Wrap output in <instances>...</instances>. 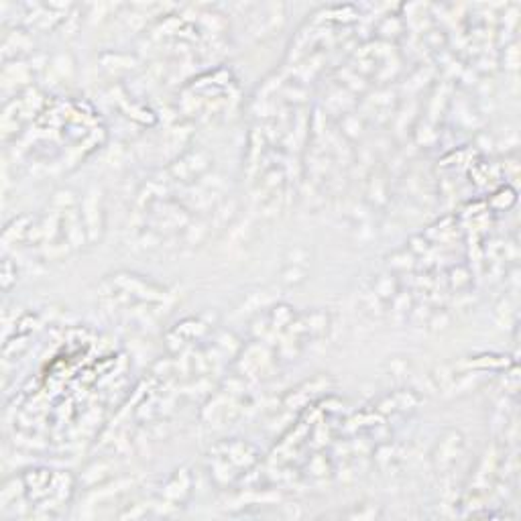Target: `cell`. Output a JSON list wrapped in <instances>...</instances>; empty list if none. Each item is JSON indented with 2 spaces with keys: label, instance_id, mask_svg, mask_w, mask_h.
Segmentation results:
<instances>
[{
  "label": "cell",
  "instance_id": "cell-1",
  "mask_svg": "<svg viewBox=\"0 0 521 521\" xmlns=\"http://www.w3.org/2000/svg\"><path fill=\"white\" fill-rule=\"evenodd\" d=\"M304 277H306V271H304L302 267H297V265L287 267V269L283 271V279H285V283H302V281H304Z\"/></svg>",
  "mask_w": 521,
  "mask_h": 521
}]
</instances>
